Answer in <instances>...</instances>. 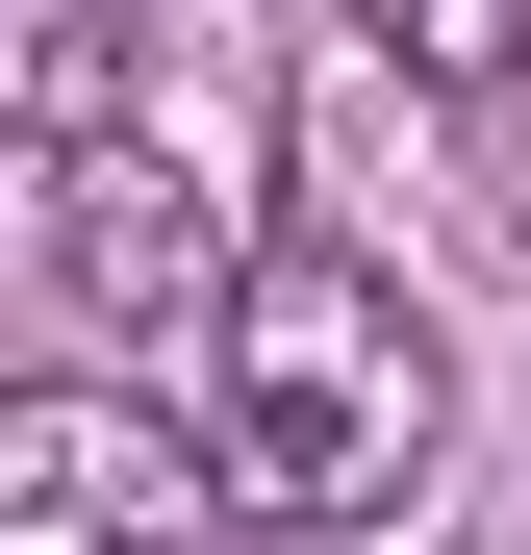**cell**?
Returning <instances> with one entry per match:
<instances>
[{
    "mask_svg": "<svg viewBox=\"0 0 531 555\" xmlns=\"http://www.w3.org/2000/svg\"><path fill=\"white\" fill-rule=\"evenodd\" d=\"M203 429H228L253 530H380L430 454H456V353H430L405 278H354V253H253L228 328H203Z\"/></svg>",
    "mask_w": 531,
    "mask_h": 555,
    "instance_id": "1",
    "label": "cell"
},
{
    "mask_svg": "<svg viewBox=\"0 0 531 555\" xmlns=\"http://www.w3.org/2000/svg\"><path fill=\"white\" fill-rule=\"evenodd\" d=\"M253 480L228 429H152L127 379H26L0 404V555H228Z\"/></svg>",
    "mask_w": 531,
    "mask_h": 555,
    "instance_id": "2",
    "label": "cell"
},
{
    "mask_svg": "<svg viewBox=\"0 0 531 555\" xmlns=\"http://www.w3.org/2000/svg\"><path fill=\"white\" fill-rule=\"evenodd\" d=\"M51 278H76V328H228L203 278H253V253L203 228V177H177V152L76 127V152H51Z\"/></svg>",
    "mask_w": 531,
    "mask_h": 555,
    "instance_id": "3",
    "label": "cell"
},
{
    "mask_svg": "<svg viewBox=\"0 0 531 555\" xmlns=\"http://www.w3.org/2000/svg\"><path fill=\"white\" fill-rule=\"evenodd\" d=\"M0 102H26L51 152H76V127H127V0H0Z\"/></svg>",
    "mask_w": 531,
    "mask_h": 555,
    "instance_id": "4",
    "label": "cell"
},
{
    "mask_svg": "<svg viewBox=\"0 0 531 555\" xmlns=\"http://www.w3.org/2000/svg\"><path fill=\"white\" fill-rule=\"evenodd\" d=\"M354 26H380L405 76H456V102H481V76H531V0H354Z\"/></svg>",
    "mask_w": 531,
    "mask_h": 555,
    "instance_id": "5",
    "label": "cell"
}]
</instances>
